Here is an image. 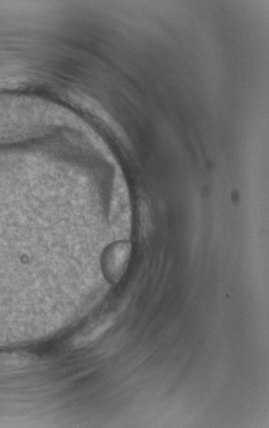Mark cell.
<instances>
[{"instance_id":"2","label":"cell","mask_w":269,"mask_h":428,"mask_svg":"<svg viewBox=\"0 0 269 428\" xmlns=\"http://www.w3.org/2000/svg\"><path fill=\"white\" fill-rule=\"evenodd\" d=\"M26 359L23 356L14 354L0 355V366L3 367H17L25 365Z\"/></svg>"},{"instance_id":"1","label":"cell","mask_w":269,"mask_h":428,"mask_svg":"<svg viewBox=\"0 0 269 428\" xmlns=\"http://www.w3.org/2000/svg\"><path fill=\"white\" fill-rule=\"evenodd\" d=\"M129 247L126 244H121L109 252L104 261L105 269L111 279L119 280L126 267L129 258Z\"/></svg>"}]
</instances>
